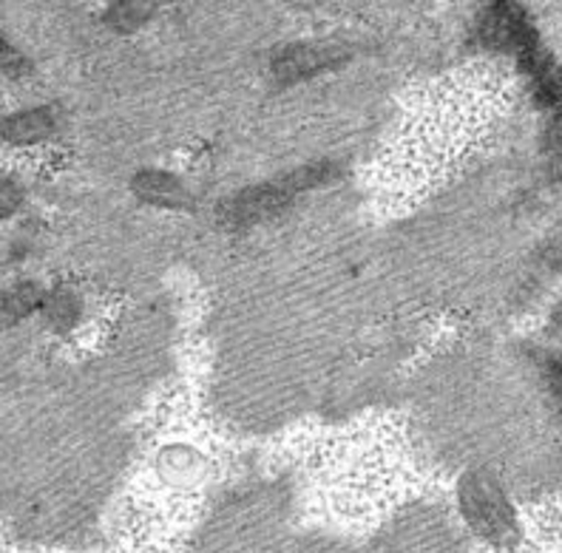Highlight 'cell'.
Here are the masks:
<instances>
[{
    "label": "cell",
    "mask_w": 562,
    "mask_h": 553,
    "mask_svg": "<svg viewBox=\"0 0 562 553\" xmlns=\"http://www.w3.org/2000/svg\"><path fill=\"white\" fill-rule=\"evenodd\" d=\"M338 57H341L338 52H327V48H313V46L290 48V52H284V55L276 60V75H279L284 82L302 80V77L316 75V71L333 66Z\"/></svg>",
    "instance_id": "obj_3"
},
{
    "label": "cell",
    "mask_w": 562,
    "mask_h": 553,
    "mask_svg": "<svg viewBox=\"0 0 562 553\" xmlns=\"http://www.w3.org/2000/svg\"><path fill=\"white\" fill-rule=\"evenodd\" d=\"M134 191L139 193L143 199H148L151 205H188L191 196L186 193V188L177 182L173 177L168 173H157V171H148V173H139L134 179Z\"/></svg>",
    "instance_id": "obj_4"
},
{
    "label": "cell",
    "mask_w": 562,
    "mask_h": 553,
    "mask_svg": "<svg viewBox=\"0 0 562 553\" xmlns=\"http://www.w3.org/2000/svg\"><path fill=\"white\" fill-rule=\"evenodd\" d=\"M329 165H313V168H304V171H295L290 177L279 179V182L261 184V188H254V191L239 193L236 199H231L222 211V222L231 227L241 225H254V222L270 219L273 213H279L281 207L290 205V199L295 193L307 191L313 184H322L324 179L329 177Z\"/></svg>",
    "instance_id": "obj_1"
},
{
    "label": "cell",
    "mask_w": 562,
    "mask_h": 553,
    "mask_svg": "<svg viewBox=\"0 0 562 553\" xmlns=\"http://www.w3.org/2000/svg\"><path fill=\"white\" fill-rule=\"evenodd\" d=\"M460 503H463L467 517L472 519V526H477L481 531L492 533L494 528H503L508 522L501 492L483 474H469L463 479V485H460Z\"/></svg>",
    "instance_id": "obj_2"
},
{
    "label": "cell",
    "mask_w": 562,
    "mask_h": 553,
    "mask_svg": "<svg viewBox=\"0 0 562 553\" xmlns=\"http://www.w3.org/2000/svg\"><path fill=\"white\" fill-rule=\"evenodd\" d=\"M52 131H55V120L46 109L29 111V114L12 116L3 123V137L12 143H35V139L48 137Z\"/></svg>",
    "instance_id": "obj_5"
}]
</instances>
